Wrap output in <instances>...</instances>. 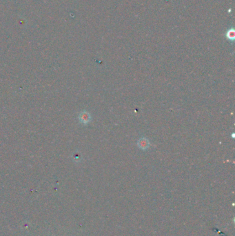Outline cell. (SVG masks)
I'll list each match as a JSON object with an SVG mask.
<instances>
[{
  "label": "cell",
  "mask_w": 235,
  "mask_h": 236,
  "mask_svg": "<svg viewBox=\"0 0 235 236\" xmlns=\"http://www.w3.org/2000/svg\"><path fill=\"white\" fill-rule=\"evenodd\" d=\"M79 120L82 124H87L91 121V115L88 112H81L79 115Z\"/></svg>",
  "instance_id": "cell-1"
},
{
  "label": "cell",
  "mask_w": 235,
  "mask_h": 236,
  "mask_svg": "<svg viewBox=\"0 0 235 236\" xmlns=\"http://www.w3.org/2000/svg\"><path fill=\"white\" fill-rule=\"evenodd\" d=\"M139 144V147L142 149L147 148L148 147V146H149L148 142L147 140H146V139H141V140H139V144Z\"/></svg>",
  "instance_id": "cell-2"
},
{
  "label": "cell",
  "mask_w": 235,
  "mask_h": 236,
  "mask_svg": "<svg viewBox=\"0 0 235 236\" xmlns=\"http://www.w3.org/2000/svg\"><path fill=\"white\" fill-rule=\"evenodd\" d=\"M227 37L228 38V39H230V40H234V32L233 29L228 30V32L227 33Z\"/></svg>",
  "instance_id": "cell-3"
}]
</instances>
